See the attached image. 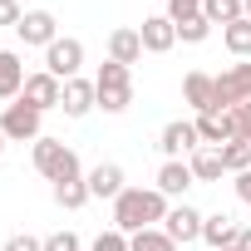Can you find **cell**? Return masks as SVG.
Returning a JSON list of instances; mask_svg holds the SVG:
<instances>
[{
	"instance_id": "5b68a950",
	"label": "cell",
	"mask_w": 251,
	"mask_h": 251,
	"mask_svg": "<svg viewBox=\"0 0 251 251\" xmlns=\"http://www.w3.org/2000/svg\"><path fill=\"white\" fill-rule=\"evenodd\" d=\"M45 69L64 84V79H79V69H84V40H74V35H59L50 50H45Z\"/></svg>"
},
{
	"instance_id": "7402d4cb",
	"label": "cell",
	"mask_w": 251,
	"mask_h": 251,
	"mask_svg": "<svg viewBox=\"0 0 251 251\" xmlns=\"http://www.w3.org/2000/svg\"><path fill=\"white\" fill-rule=\"evenodd\" d=\"M222 45H226L236 59H246V54H251V20H246V15H241V20H231V25L222 30Z\"/></svg>"
},
{
	"instance_id": "277c9868",
	"label": "cell",
	"mask_w": 251,
	"mask_h": 251,
	"mask_svg": "<svg viewBox=\"0 0 251 251\" xmlns=\"http://www.w3.org/2000/svg\"><path fill=\"white\" fill-rule=\"evenodd\" d=\"M40 123H45V113L35 103L15 99V103H5V113H0V133H5V143H35V138H45Z\"/></svg>"
},
{
	"instance_id": "4fadbf2b",
	"label": "cell",
	"mask_w": 251,
	"mask_h": 251,
	"mask_svg": "<svg viewBox=\"0 0 251 251\" xmlns=\"http://www.w3.org/2000/svg\"><path fill=\"white\" fill-rule=\"evenodd\" d=\"M15 35H20L25 45H40V50H50V45L59 40V20H54L50 10H25V20L15 25Z\"/></svg>"
},
{
	"instance_id": "6da1fadb",
	"label": "cell",
	"mask_w": 251,
	"mask_h": 251,
	"mask_svg": "<svg viewBox=\"0 0 251 251\" xmlns=\"http://www.w3.org/2000/svg\"><path fill=\"white\" fill-rule=\"evenodd\" d=\"M163 217H168V197L158 187H123L118 202H113V226L123 236L148 231V226H163Z\"/></svg>"
},
{
	"instance_id": "e575fe53",
	"label": "cell",
	"mask_w": 251,
	"mask_h": 251,
	"mask_svg": "<svg viewBox=\"0 0 251 251\" xmlns=\"http://www.w3.org/2000/svg\"><path fill=\"white\" fill-rule=\"evenodd\" d=\"M241 15H246V20H251V0H241Z\"/></svg>"
},
{
	"instance_id": "603a6c76",
	"label": "cell",
	"mask_w": 251,
	"mask_h": 251,
	"mask_svg": "<svg viewBox=\"0 0 251 251\" xmlns=\"http://www.w3.org/2000/svg\"><path fill=\"white\" fill-rule=\"evenodd\" d=\"M128 251H177V241L163 226H148V231H133L128 236Z\"/></svg>"
},
{
	"instance_id": "f1b7e54d",
	"label": "cell",
	"mask_w": 251,
	"mask_h": 251,
	"mask_svg": "<svg viewBox=\"0 0 251 251\" xmlns=\"http://www.w3.org/2000/svg\"><path fill=\"white\" fill-rule=\"evenodd\" d=\"M173 25H182V20H192V15H202V0H168V10H163Z\"/></svg>"
},
{
	"instance_id": "d6986e66",
	"label": "cell",
	"mask_w": 251,
	"mask_h": 251,
	"mask_svg": "<svg viewBox=\"0 0 251 251\" xmlns=\"http://www.w3.org/2000/svg\"><path fill=\"white\" fill-rule=\"evenodd\" d=\"M25 79H30V74H25L20 54H15V50H0V99H10V103H15L20 89H25Z\"/></svg>"
},
{
	"instance_id": "9a60e30c",
	"label": "cell",
	"mask_w": 251,
	"mask_h": 251,
	"mask_svg": "<svg viewBox=\"0 0 251 251\" xmlns=\"http://www.w3.org/2000/svg\"><path fill=\"white\" fill-rule=\"evenodd\" d=\"M84 177H89V192H94L99 202H118V192L128 187V182H123V168H118V163H99V168H89Z\"/></svg>"
},
{
	"instance_id": "1f68e13d",
	"label": "cell",
	"mask_w": 251,
	"mask_h": 251,
	"mask_svg": "<svg viewBox=\"0 0 251 251\" xmlns=\"http://www.w3.org/2000/svg\"><path fill=\"white\" fill-rule=\"evenodd\" d=\"M20 20H25V10H20V0H0V25H10V30H15Z\"/></svg>"
},
{
	"instance_id": "836d02e7",
	"label": "cell",
	"mask_w": 251,
	"mask_h": 251,
	"mask_svg": "<svg viewBox=\"0 0 251 251\" xmlns=\"http://www.w3.org/2000/svg\"><path fill=\"white\" fill-rule=\"evenodd\" d=\"M231 251H251V226H241V231H236V246H231Z\"/></svg>"
},
{
	"instance_id": "cb8c5ba5",
	"label": "cell",
	"mask_w": 251,
	"mask_h": 251,
	"mask_svg": "<svg viewBox=\"0 0 251 251\" xmlns=\"http://www.w3.org/2000/svg\"><path fill=\"white\" fill-rule=\"evenodd\" d=\"M202 15L212 20V25H231V20H241V0H202Z\"/></svg>"
},
{
	"instance_id": "ba28073f",
	"label": "cell",
	"mask_w": 251,
	"mask_h": 251,
	"mask_svg": "<svg viewBox=\"0 0 251 251\" xmlns=\"http://www.w3.org/2000/svg\"><path fill=\"white\" fill-rule=\"evenodd\" d=\"M182 103H187L192 113H212V108H217V79H212L207 69H187V74H182Z\"/></svg>"
},
{
	"instance_id": "484cf974",
	"label": "cell",
	"mask_w": 251,
	"mask_h": 251,
	"mask_svg": "<svg viewBox=\"0 0 251 251\" xmlns=\"http://www.w3.org/2000/svg\"><path fill=\"white\" fill-rule=\"evenodd\" d=\"M226 113H231V143H251V99L226 108Z\"/></svg>"
},
{
	"instance_id": "52a82bcc",
	"label": "cell",
	"mask_w": 251,
	"mask_h": 251,
	"mask_svg": "<svg viewBox=\"0 0 251 251\" xmlns=\"http://www.w3.org/2000/svg\"><path fill=\"white\" fill-rule=\"evenodd\" d=\"M158 148H163V163H168V158H192V153L202 148L197 123H192V118H173L168 128L158 133Z\"/></svg>"
},
{
	"instance_id": "f546056e",
	"label": "cell",
	"mask_w": 251,
	"mask_h": 251,
	"mask_svg": "<svg viewBox=\"0 0 251 251\" xmlns=\"http://www.w3.org/2000/svg\"><path fill=\"white\" fill-rule=\"evenodd\" d=\"M0 251H45V241H40V236H30V231H15Z\"/></svg>"
},
{
	"instance_id": "3957f363",
	"label": "cell",
	"mask_w": 251,
	"mask_h": 251,
	"mask_svg": "<svg viewBox=\"0 0 251 251\" xmlns=\"http://www.w3.org/2000/svg\"><path fill=\"white\" fill-rule=\"evenodd\" d=\"M94 89H99V108L103 113H123V108L133 103V69L103 59L99 74H94Z\"/></svg>"
},
{
	"instance_id": "d590c367",
	"label": "cell",
	"mask_w": 251,
	"mask_h": 251,
	"mask_svg": "<svg viewBox=\"0 0 251 251\" xmlns=\"http://www.w3.org/2000/svg\"><path fill=\"white\" fill-rule=\"evenodd\" d=\"M0 153H5V133H0Z\"/></svg>"
},
{
	"instance_id": "ac0fdd59",
	"label": "cell",
	"mask_w": 251,
	"mask_h": 251,
	"mask_svg": "<svg viewBox=\"0 0 251 251\" xmlns=\"http://www.w3.org/2000/svg\"><path fill=\"white\" fill-rule=\"evenodd\" d=\"M108 59L133 69V64L143 59V35H138V30H128V25H123V30H113V35H108Z\"/></svg>"
},
{
	"instance_id": "4dcf8cb0",
	"label": "cell",
	"mask_w": 251,
	"mask_h": 251,
	"mask_svg": "<svg viewBox=\"0 0 251 251\" xmlns=\"http://www.w3.org/2000/svg\"><path fill=\"white\" fill-rule=\"evenodd\" d=\"M45 251H79V236L74 231H54V236H45Z\"/></svg>"
},
{
	"instance_id": "ffe728a7",
	"label": "cell",
	"mask_w": 251,
	"mask_h": 251,
	"mask_svg": "<svg viewBox=\"0 0 251 251\" xmlns=\"http://www.w3.org/2000/svg\"><path fill=\"white\" fill-rule=\"evenodd\" d=\"M187 163H192V177L197 182H222V173H226L222 168V148H197Z\"/></svg>"
},
{
	"instance_id": "4316f807",
	"label": "cell",
	"mask_w": 251,
	"mask_h": 251,
	"mask_svg": "<svg viewBox=\"0 0 251 251\" xmlns=\"http://www.w3.org/2000/svg\"><path fill=\"white\" fill-rule=\"evenodd\" d=\"M207 35H212V20H207V15H192V20L177 25V40H182V45H202Z\"/></svg>"
},
{
	"instance_id": "44dd1931",
	"label": "cell",
	"mask_w": 251,
	"mask_h": 251,
	"mask_svg": "<svg viewBox=\"0 0 251 251\" xmlns=\"http://www.w3.org/2000/svg\"><path fill=\"white\" fill-rule=\"evenodd\" d=\"M89 197H94V192H89V177H69V182H54V202H59L64 212H79Z\"/></svg>"
},
{
	"instance_id": "9c48e42d",
	"label": "cell",
	"mask_w": 251,
	"mask_h": 251,
	"mask_svg": "<svg viewBox=\"0 0 251 251\" xmlns=\"http://www.w3.org/2000/svg\"><path fill=\"white\" fill-rule=\"evenodd\" d=\"M202 212L197 207H187V202H177V207H168V217H163V231L177 241V246H187V241H202Z\"/></svg>"
},
{
	"instance_id": "8992f818",
	"label": "cell",
	"mask_w": 251,
	"mask_h": 251,
	"mask_svg": "<svg viewBox=\"0 0 251 251\" xmlns=\"http://www.w3.org/2000/svg\"><path fill=\"white\" fill-rule=\"evenodd\" d=\"M212 79H217V108H222V113L251 99V64H246V59L226 64V69H222V74H212Z\"/></svg>"
},
{
	"instance_id": "7c38bea8",
	"label": "cell",
	"mask_w": 251,
	"mask_h": 251,
	"mask_svg": "<svg viewBox=\"0 0 251 251\" xmlns=\"http://www.w3.org/2000/svg\"><path fill=\"white\" fill-rule=\"evenodd\" d=\"M153 187L163 192V197H187V187H197V177H192V163L187 158H168L163 168H158V177H153Z\"/></svg>"
},
{
	"instance_id": "2e32d148",
	"label": "cell",
	"mask_w": 251,
	"mask_h": 251,
	"mask_svg": "<svg viewBox=\"0 0 251 251\" xmlns=\"http://www.w3.org/2000/svg\"><path fill=\"white\" fill-rule=\"evenodd\" d=\"M192 123H197V138H202V148H222V143H231V113L212 108V113H197Z\"/></svg>"
},
{
	"instance_id": "30bf717a",
	"label": "cell",
	"mask_w": 251,
	"mask_h": 251,
	"mask_svg": "<svg viewBox=\"0 0 251 251\" xmlns=\"http://www.w3.org/2000/svg\"><path fill=\"white\" fill-rule=\"evenodd\" d=\"M20 99H25V103H35L40 113H50V108H59V99H64V84H59L50 69H40V74H30V79H25Z\"/></svg>"
},
{
	"instance_id": "d4e9b609",
	"label": "cell",
	"mask_w": 251,
	"mask_h": 251,
	"mask_svg": "<svg viewBox=\"0 0 251 251\" xmlns=\"http://www.w3.org/2000/svg\"><path fill=\"white\" fill-rule=\"evenodd\" d=\"M222 168L236 177V173H251V143H222Z\"/></svg>"
},
{
	"instance_id": "8fae6325",
	"label": "cell",
	"mask_w": 251,
	"mask_h": 251,
	"mask_svg": "<svg viewBox=\"0 0 251 251\" xmlns=\"http://www.w3.org/2000/svg\"><path fill=\"white\" fill-rule=\"evenodd\" d=\"M59 108H64V118H89L94 108H99V89H94V79H64V99H59Z\"/></svg>"
},
{
	"instance_id": "83f0119b",
	"label": "cell",
	"mask_w": 251,
	"mask_h": 251,
	"mask_svg": "<svg viewBox=\"0 0 251 251\" xmlns=\"http://www.w3.org/2000/svg\"><path fill=\"white\" fill-rule=\"evenodd\" d=\"M89 251H128V236H123L118 226H108V231H99V236L89 241Z\"/></svg>"
},
{
	"instance_id": "e0dca14e",
	"label": "cell",
	"mask_w": 251,
	"mask_h": 251,
	"mask_svg": "<svg viewBox=\"0 0 251 251\" xmlns=\"http://www.w3.org/2000/svg\"><path fill=\"white\" fill-rule=\"evenodd\" d=\"M236 231H241V226H236L226 212H212V217L202 222V241H207V251H231V246H236Z\"/></svg>"
},
{
	"instance_id": "5bb4252c",
	"label": "cell",
	"mask_w": 251,
	"mask_h": 251,
	"mask_svg": "<svg viewBox=\"0 0 251 251\" xmlns=\"http://www.w3.org/2000/svg\"><path fill=\"white\" fill-rule=\"evenodd\" d=\"M138 35H143V54H168V50L177 45V25H173L168 15H148V20L138 25Z\"/></svg>"
},
{
	"instance_id": "7a4b0ae2",
	"label": "cell",
	"mask_w": 251,
	"mask_h": 251,
	"mask_svg": "<svg viewBox=\"0 0 251 251\" xmlns=\"http://www.w3.org/2000/svg\"><path fill=\"white\" fill-rule=\"evenodd\" d=\"M30 158H35V173H40L45 182H69V177H84L79 153H74L69 143H59V138H35V143H30Z\"/></svg>"
},
{
	"instance_id": "d6a6232c",
	"label": "cell",
	"mask_w": 251,
	"mask_h": 251,
	"mask_svg": "<svg viewBox=\"0 0 251 251\" xmlns=\"http://www.w3.org/2000/svg\"><path fill=\"white\" fill-rule=\"evenodd\" d=\"M231 187H236V197L251 207V173H236V182H231Z\"/></svg>"
}]
</instances>
